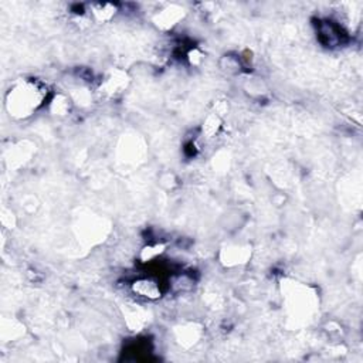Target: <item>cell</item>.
I'll return each instance as SVG.
<instances>
[{"mask_svg": "<svg viewBox=\"0 0 363 363\" xmlns=\"http://www.w3.org/2000/svg\"><path fill=\"white\" fill-rule=\"evenodd\" d=\"M44 91L34 81H24L23 84L16 85L7 94V109L10 115L27 116L30 115L43 101Z\"/></svg>", "mask_w": 363, "mask_h": 363, "instance_id": "1", "label": "cell"}, {"mask_svg": "<svg viewBox=\"0 0 363 363\" xmlns=\"http://www.w3.org/2000/svg\"><path fill=\"white\" fill-rule=\"evenodd\" d=\"M132 291L136 295L145 296V298H149V299H155V298L160 296V286H159L157 281H155L152 278L136 279L132 284Z\"/></svg>", "mask_w": 363, "mask_h": 363, "instance_id": "2", "label": "cell"}]
</instances>
